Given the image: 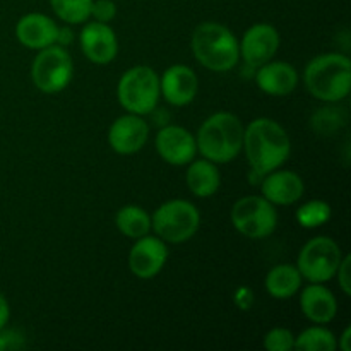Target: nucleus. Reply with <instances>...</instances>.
I'll use <instances>...</instances> for the list:
<instances>
[{
  "label": "nucleus",
  "mask_w": 351,
  "mask_h": 351,
  "mask_svg": "<svg viewBox=\"0 0 351 351\" xmlns=\"http://www.w3.org/2000/svg\"><path fill=\"white\" fill-rule=\"evenodd\" d=\"M243 151L249 160L250 171L264 177L278 170L290 158L291 143L287 130L274 120L256 119L243 130Z\"/></svg>",
  "instance_id": "f257e3e1"
},
{
  "label": "nucleus",
  "mask_w": 351,
  "mask_h": 351,
  "mask_svg": "<svg viewBox=\"0 0 351 351\" xmlns=\"http://www.w3.org/2000/svg\"><path fill=\"white\" fill-rule=\"evenodd\" d=\"M242 120L228 112H218L204 120L197 130L195 144L202 158L213 163H230L243 147Z\"/></svg>",
  "instance_id": "f03ea898"
},
{
  "label": "nucleus",
  "mask_w": 351,
  "mask_h": 351,
  "mask_svg": "<svg viewBox=\"0 0 351 351\" xmlns=\"http://www.w3.org/2000/svg\"><path fill=\"white\" fill-rule=\"evenodd\" d=\"M304 81L314 98L338 103L350 95L351 60L343 53H324L312 58L304 72Z\"/></svg>",
  "instance_id": "7ed1b4c3"
},
{
  "label": "nucleus",
  "mask_w": 351,
  "mask_h": 351,
  "mask_svg": "<svg viewBox=\"0 0 351 351\" xmlns=\"http://www.w3.org/2000/svg\"><path fill=\"white\" fill-rule=\"evenodd\" d=\"M192 51L195 60L213 72L232 71L240 60L239 40L219 23H202L195 27Z\"/></svg>",
  "instance_id": "20e7f679"
},
{
  "label": "nucleus",
  "mask_w": 351,
  "mask_h": 351,
  "mask_svg": "<svg viewBox=\"0 0 351 351\" xmlns=\"http://www.w3.org/2000/svg\"><path fill=\"white\" fill-rule=\"evenodd\" d=\"M160 75L147 65H136L123 72L117 96L123 108L134 115H147L160 101Z\"/></svg>",
  "instance_id": "39448f33"
},
{
  "label": "nucleus",
  "mask_w": 351,
  "mask_h": 351,
  "mask_svg": "<svg viewBox=\"0 0 351 351\" xmlns=\"http://www.w3.org/2000/svg\"><path fill=\"white\" fill-rule=\"evenodd\" d=\"M201 213L192 202L184 199L167 201L154 211L151 228L163 242L184 243L197 233Z\"/></svg>",
  "instance_id": "423d86ee"
},
{
  "label": "nucleus",
  "mask_w": 351,
  "mask_h": 351,
  "mask_svg": "<svg viewBox=\"0 0 351 351\" xmlns=\"http://www.w3.org/2000/svg\"><path fill=\"white\" fill-rule=\"evenodd\" d=\"M74 64L65 47L50 45L41 48L31 65V79L33 84L45 95H55L64 91L72 81Z\"/></svg>",
  "instance_id": "0eeeda50"
},
{
  "label": "nucleus",
  "mask_w": 351,
  "mask_h": 351,
  "mask_svg": "<svg viewBox=\"0 0 351 351\" xmlns=\"http://www.w3.org/2000/svg\"><path fill=\"white\" fill-rule=\"evenodd\" d=\"M341 259V249L335 240L315 237L302 247L297 267L302 278L311 283H326L336 276Z\"/></svg>",
  "instance_id": "6e6552de"
},
{
  "label": "nucleus",
  "mask_w": 351,
  "mask_h": 351,
  "mask_svg": "<svg viewBox=\"0 0 351 351\" xmlns=\"http://www.w3.org/2000/svg\"><path fill=\"white\" fill-rule=\"evenodd\" d=\"M232 223L247 239H266L276 230L278 213L263 195H247L233 204Z\"/></svg>",
  "instance_id": "1a4fd4ad"
},
{
  "label": "nucleus",
  "mask_w": 351,
  "mask_h": 351,
  "mask_svg": "<svg viewBox=\"0 0 351 351\" xmlns=\"http://www.w3.org/2000/svg\"><path fill=\"white\" fill-rule=\"evenodd\" d=\"M168 259L167 242L160 237L144 235L137 239L129 252V269L141 280H149L161 273Z\"/></svg>",
  "instance_id": "9d476101"
},
{
  "label": "nucleus",
  "mask_w": 351,
  "mask_h": 351,
  "mask_svg": "<svg viewBox=\"0 0 351 351\" xmlns=\"http://www.w3.org/2000/svg\"><path fill=\"white\" fill-rule=\"evenodd\" d=\"M280 48V34L271 24L259 23L245 31L240 43V55L249 67H261L274 57Z\"/></svg>",
  "instance_id": "9b49d317"
},
{
  "label": "nucleus",
  "mask_w": 351,
  "mask_h": 351,
  "mask_svg": "<svg viewBox=\"0 0 351 351\" xmlns=\"http://www.w3.org/2000/svg\"><path fill=\"white\" fill-rule=\"evenodd\" d=\"M156 151L168 165L184 167L197 154L195 137L180 125H167L158 132Z\"/></svg>",
  "instance_id": "f8f14e48"
},
{
  "label": "nucleus",
  "mask_w": 351,
  "mask_h": 351,
  "mask_svg": "<svg viewBox=\"0 0 351 351\" xmlns=\"http://www.w3.org/2000/svg\"><path fill=\"white\" fill-rule=\"evenodd\" d=\"M82 53L93 64L106 65L119 53V41H117L115 31L105 23L93 21L82 27L79 34Z\"/></svg>",
  "instance_id": "ddd939ff"
},
{
  "label": "nucleus",
  "mask_w": 351,
  "mask_h": 351,
  "mask_svg": "<svg viewBox=\"0 0 351 351\" xmlns=\"http://www.w3.org/2000/svg\"><path fill=\"white\" fill-rule=\"evenodd\" d=\"M149 136V125L141 115H122L108 130V143L119 154H134L141 151Z\"/></svg>",
  "instance_id": "4468645a"
},
{
  "label": "nucleus",
  "mask_w": 351,
  "mask_h": 351,
  "mask_svg": "<svg viewBox=\"0 0 351 351\" xmlns=\"http://www.w3.org/2000/svg\"><path fill=\"white\" fill-rule=\"evenodd\" d=\"M199 89V79L187 65H171L160 79V91L163 98L173 106H185L194 101Z\"/></svg>",
  "instance_id": "2eb2a0df"
},
{
  "label": "nucleus",
  "mask_w": 351,
  "mask_h": 351,
  "mask_svg": "<svg viewBox=\"0 0 351 351\" xmlns=\"http://www.w3.org/2000/svg\"><path fill=\"white\" fill-rule=\"evenodd\" d=\"M304 180L290 170H273L261 180L263 197L274 206H291L304 195Z\"/></svg>",
  "instance_id": "dca6fc26"
},
{
  "label": "nucleus",
  "mask_w": 351,
  "mask_h": 351,
  "mask_svg": "<svg viewBox=\"0 0 351 351\" xmlns=\"http://www.w3.org/2000/svg\"><path fill=\"white\" fill-rule=\"evenodd\" d=\"M58 26L48 16L31 12L21 17L16 24V38L31 50H41L57 43Z\"/></svg>",
  "instance_id": "f3484780"
},
{
  "label": "nucleus",
  "mask_w": 351,
  "mask_h": 351,
  "mask_svg": "<svg viewBox=\"0 0 351 351\" xmlns=\"http://www.w3.org/2000/svg\"><path fill=\"white\" fill-rule=\"evenodd\" d=\"M256 82L263 93L269 96H288L298 84V74L288 62H266L257 67Z\"/></svg>",
  "instance_id": "a211bd4d"
},
{
  "label": "nucleus",
  "mask_w": 351,
  "mask_h": 351,
  "mask_svg": "<svg viewBox=\"0 0 351 351\" xmlns=\"http://www.w3.org/2000/svg\"><path fill=\"white\" fill-rule=\"evenodd\" d=\"M300 308L308 321L315 324H328L338 314V302L324 285L311 283L302 291Z\"/></svg>",
  "instance_id": "6ab92c4d"
},
{
  "label": "nucleus",
  "mask_w": 351,
  "mask_h": 351,
  "mask_svg": "<svg viewBox=\"0 0 351 351\" xmlns=\"http://www.w3.org/2000/svg\"><path fill=\"white\" fill-rule=\"evenodd\" d=\"M185 180L195 197H211L218 192L219 184H221L216 163L206 160V158L204 160H192L189 163Z\"/></svg>",
  "instance_id": "aec40b11"
},
{
  "label": "nucleus",
  "mask_w": 351,
  "mask_h": 351,
  "mask_svg": "<svg viewBox=\"0 0 351 351\" xmlns=\"http://www.w3.org/2000/svg\"><path fill=\"white\" fill-rule=\"evenodd\" d=\"M302 274L297 266L293 264H280L274 266L273 269L267 273L266 281V290L276 300H288V298L295 297L302 287Z\"/></svg>",
  "instance_id": "412c9836"
},
{
  "label": "nucleus",
  "mask_w": 351,
  "mask_h": 351,
  "mask_svg": "<svg viewBox=\"0 0 351 351\" xmlns=\"http://www.w3.org/2000/svg\"><path fill=\"white\" fill-rule=\"evenodd\" d=\"M115 225L122 235L141 239L151 230V216L139 206H123L115 216Z\"/></svg>",
  "instance_id": "4be33fe9"
},
{
  "label": "nucleus",
  "mask_w": 351,
  "mask_h": 351,
  "mask_svg": "<svg viewBox=\"0 0 351 351\" xmlns=\"http://www.w3.org/2000/svg\"><path fill=\"white\" fill-rule=\"evenodd\" d=\"M338 346L335 335L322 326L305 329L295 338L293 350L304 351H335Z\"/></svg>",
  "instance_id": "5701e85b"
},
{
  "label": "nucleus",
  "mask_w": 351,
  "mask_h": 351,
  "mask_svg": "<svg viewBox=\"0 0 351 351\" xmlns=\"http://www.w3.org/2000/svg\"><path fill=\"white\" fill-rule=\"evenodd\" d=\"M58 19L67 24H81L91 17L93 0H50Z\"/></svg>",
  "instance_id": "b1692460"
},
{
  "label": "nucleus",
  "mask_w": 351,
  "mask_h": 351,
  "mask_svg": "<svg viewBox=\"0 0 351 351\" xmlns=\"http://www.w3.org/2000/svg\"><path fill=\"white\" fill-rule=\"evenodd\" d=\"M329 218H331V206L319 199L305 202L297 211V221L304 228H317L328 223Z\"/></svg>",
  "instance_id": "393cba45"
},
{
  "label": "nucleus",
  "mask_w": 351,
  "mask_h": 351,
  "mask_svg": "<svg viewBox=\"0 0 351 351\" xmlns=\"http://www.w3.org/2000/svg\"><path fill=\"white\" fill-rule=\"evenodd\" d=\"M346 122V112L336 106H326L315 112L312 117V129L317 134H332L341 129Z\"/></svg>",
  "instance_id": "a878e982"
},
{
  "label": "nucleus",
  "mask_w": 351,
  "mask_h": 351,
  "mask_svg": "<svg viewBox=\"0 0 351 351\" xmlns=\"http://www.w3.org/2000/svg\"><path fill=\"white\" fill-rule=\"evenodd\" d=\"M295 346V336L287 328H274L264 336V348L267 351H290Z\"/></svg>",
  "instance_id": "bb28decb"
},
{
  "label": "nucleus",
  "mask_w": 351,
  "mask_h": 351,
  "mask_svg": "<svg viewBox=\"0 0 351 351\" xmlns=\"http://www.w3.org/2000/svg\"><path fill=\"white\" fill-rule=\"evenodd\" d=\"M91 16L98 23L108 24L117 17V5L113 0H93Z\"/></svg>",
  "instance_id": "cd10ccee"
},
{
  "label": "nucleus",
  "mask_w": 351,
  "mask_h": 351,
  "mask_svg": "<svg viewBox=\"0 0 351 351\" xmlns=\"http://www.w3.org/2000/svg\"><path fill=\"white\" fill-rule=\"evenodd\" d=\"M350 264H351V257L350 256H345L341 259V263H339L338 271H336V276H338V283H339V287H341L343 293H345L346 297H350V295H351Z\"/></svg>",
  "instance_id": "c85d7f7f"
},
{
  "label": "nucleus",
  "mask_w": 351,
  "mask_h": 351,
  "mask_svg": "<svg viewBox=\"0 0 351 351\" xmlns=\"http://www.w3.org/2000/svg\"><path fill=\"white\" fill-rule=\"evenodd\" d=\"M24 346V336L17 331H3L0 329V351L17 350Z\"/></svg>",
  "instance_id": "c756f323"
},
{
  "label": "nucleus",
  "mask_w": 351,
  "mask_h": 351,
  "mask_svg": "<svg viewBox=\"0 0 351 351\" xmlns=\"http://www.w3.org/2000/svg\"><path fill=\"white\" fill-rule=\"evenodd\" d=\"M235 304L239 305L242 311H249V308L252 307V304H254L252 290H250V288H247V287L239 288V290H237V293H235Z\"/></svg>",
  "instance_id": "7c9ffc66"
},
{
  "label": "nucleus",
  "mask_w": 351,
  "mask_h": 351,
  "mask_svg": "<svg viewBox=\"0 0 351 351\" xmlns=\"http://www.w3.org/2000/svg\"><path fill=\"white\" fill-rule=\"evenodd\" d=\"M9 317H10L9 304H7L5 297L0 293V329H5L7 322H9Z\"/></svg>",
  "instance_id": "2f4dec72"
},
{
  "label": "nucleus",
  "mask_w": 351,
  "mask_h": 351,
  "mask_svg": "<svg viewBox=\"0 0 351 351\" xmlns=\"http://www.w3.org/2000/svg\"><path fill=\"white\" fill-rule=\"evenodd\" d=\"M74 40V33H72L69 27H58V36H57V43L64 45V47H67L71 41Z\"/></svg>",
  "instance_id": "473e14b6"
},
{
  "label": "nucleus",
  "mask_w": 351,
  "mask_h": 351,
  "mask_svg": "<svg viewBox=\"0 0 351 351\" xmlns=\"http://www.w3.org/2000/svg\"><path fill=\"white\" fill-rule=\"evenodd\" d=\"M350 339H351V328L348 326V328H346L345 331H343V335H341V341H339V348H341L343 351H350V350H351Z\"/></svg>",
  "instance_id": "72a5a7b5"
}]
</instances>
